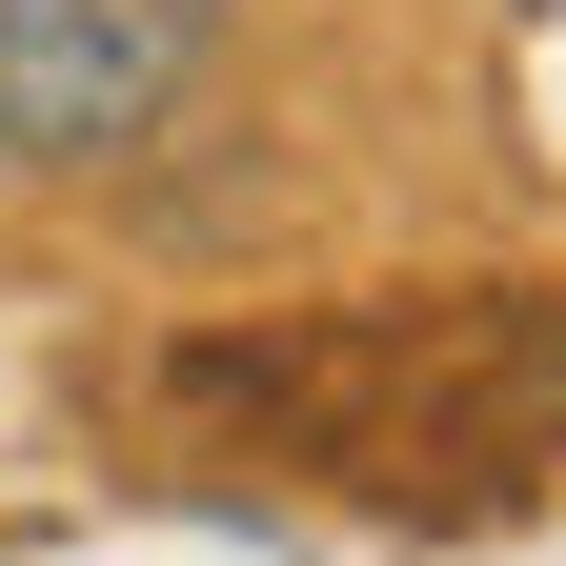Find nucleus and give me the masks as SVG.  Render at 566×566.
<instances>
[{"instance_id": "1", "label": "nucleus", "mask_w": 566, "mask_h": 566, "mask_svg": "<svg viewBox=\"0 0 566 566\" xmlns=\"http://www.w3.org/2000/svg\"><path fill=\"white\" fill-rule=\"evenodd\" d=\"M142 446L304 465L365 506H526L566 465V283H405L344 324H223L142 365Z\"/></svg>"}, {"instance_id": "2", "label": "nucleus", "mask_w": 566, "mask_h": 566, "mask_svg": "<svg viewBox=\"0 0 566 566\" xmlns=\"http://www.w3.org/2000/svg\"><path fill=\"white\" fill-rule=\"evenodd\" d=\"M202 82H223V0H0V163L21 182H122Z\"/></svg>"}]
</instances>
